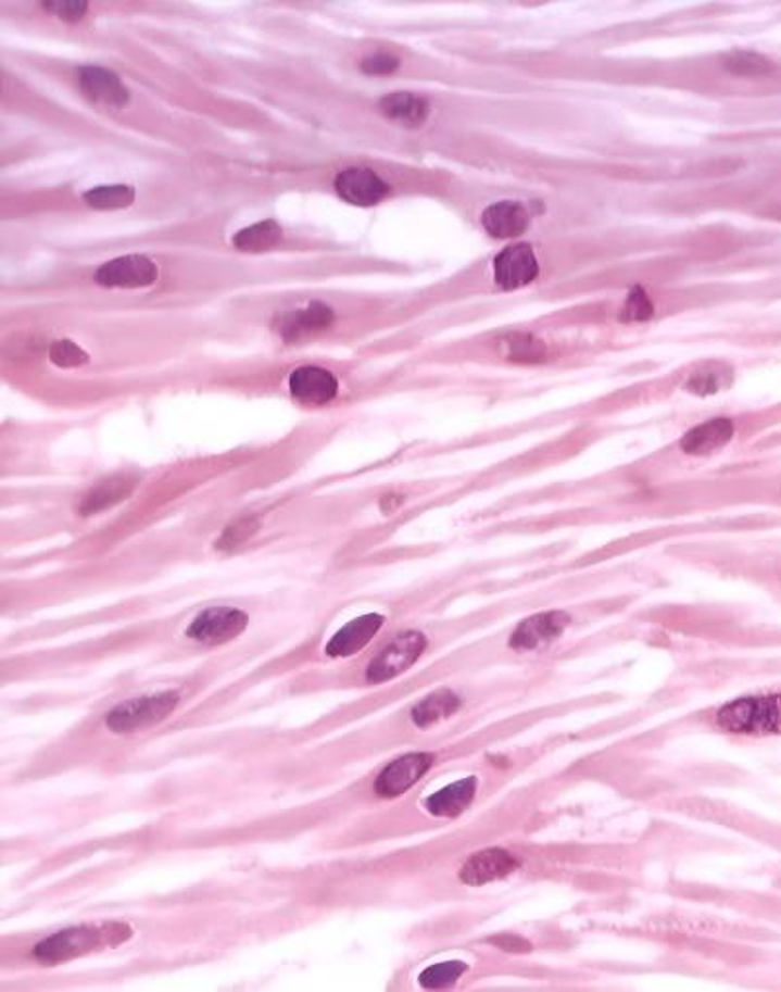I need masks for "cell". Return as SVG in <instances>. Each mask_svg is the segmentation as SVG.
Masks as SVG:
<instances>
[{"instance_id":"cell-1","label":"cell","mask_w":781,"mask_h":992,"mask_svg":"<svg viewBox=\"0 0 781 992\" xmlns=\"http://www.w3.org/2000/svg\"><path fill=\"white\" fill-rule=\"evenodd\" d=\"M781 512V462H739L690 474L638 482L616 491L568 501L541 502L509 516L473 524V536L534 533L568 526H616L696 518L717 514Z\"/></svg>"},{"instance_id":"cell-2","label":"cell","mask_w":781,"mask_h":992,"mask_svg":"<svg viewBox=\"0 0 781 992\" xmlns=\"http://www.w3.org/2000/svg\"><path fill=\"white\" fill-rule=\"evenodd\" d=\"M675 553L745 576L781 600V543L754 539L751 529H723L717 538H689L675 545Z\"/></svg>"},{"instance_id":"cell-3","label":"cell","mask_w":781,"mask_h":992,"mask_svg":"<svg viewBox=\"0 0 781 992\" xmlns=\"http://www.w3.org/2000/svg\"><path fill=\"white\" fill-rule=\"evenodd\" d=\"M719 730L735 736H781V689H764L729 699L714 713Z\"/></svg>"},{"instance_id":"cell-4","label":"cell","mask_w":781,"mask_h":992,"mask_svg":"<svg viewBox=\"0 0 781 992\" xmlns=\"http://www.w3.org/2000/svg\"><path fill=\"white\" fill-rule=\"evenodd\" d=\"M576 625V615L564 607H546L515 623L504 639L507 654L543 656L558 646Z\"/></svg>"},{"instance_id":"cell-5","label":"cell","mask_w":781,"mask_h":992,"mask_svg":"<svg viewBox=\"0 0 781 992\" xmlns=\"http://www.w3.org/2000/svg\"><path fill=\"white\" fill-rule=\"evenodd\" d=\"M430 639L423 631H403L395 635L393 639L387 642L383 649L377 652L374 658L369 660L366 668V681L369 686H381L387 681H393L396 677L405 676L408 669H413L424 654L428 652Z\"/></svg>"},{"instance_id":"cell-6","label":"cell","mask_w":781,"mask_h":992,"mask_svg":"<svg viewBox=\"0 0 781 992\" xmlns=\"http://www.w3.org/2000/svg\"><path fill=\"white\" fill-rule=\"evenodd\" d=\"M181 701L177 691H160L152 695L137 696L115 706L105 716V726L113 733H133L147 730L166 720Z\"/></svg>"},{"instance_id":"cell-7","label":"cell","mask_w":781,"mask_h":992,"mask_svg":"<svg viewBox=\"0 0 781 992\" xmlns=\"http://www.w3.org/2000/svg\"><path fill=\"white\" fill-rule=\"evenodd\" d=\"M108 944L105 928L73 927L43 938L34 947V957L46 965L65 964L80 955L90 954L96 947Z\"/></svg>"},{"instance_id":"cell-8","label":"cell","mask_w":781,"mask_h":992,"mask_svg":"<svg viewBox=\"0 0 781 992\" xmlns=\"http://www.w3.org/2000/svg\"><path fill=\"white\" fill-rule=\"evenodd\" d=\"M248 625V613L230 605H216L199 613L185 629V637L206 646H221L238 639Z\"/></svg>"},{"instance_id":"cell-9","label":"cell","mask_w":781,"mask_h":992,"mask_svg":"<svg viewBox=\"0 0 781 992\" xmlns=\"http://www.w3.org/2000/svg\"><path fill=\"white\" fill-rule=\"evenodd\" d=\"M433 755L426 752L406 753L391 761L383 770L377 775L374 790L379 798L403 796L413 789L416 782L423 780L424 775L432 769Z\"/></svg>"},{"instance_id":"cell-10","label":"cell","mask_w":781,"mask_h":992,"mask_svg":"<svg viewBox=\"0 0 781 992\" xmlns=\"http://www.w3.org/2000/svg\"><path fill=\"white\" fill-rule=\"evenodd\" d=\"M539 275H541V265L534 255L533 248H529L527 243H517V246H509L506 250L500 251L494 260V267H492L494 285L502 288L504 292L527 288L529 285H533Z\"/></svg>"},{"instance_id":"cell-11","label":"cell","mask_w":781,"mask_h":992,"mask_svg":"<svg viewBox=\"0 0 781 992\" xmlns=\"http://www.w3.org/2000/svg\"><path fill=\"white\" fill-rule=\"evenodd\" d=\"M492 354L497 361L517 366H539L554 359V347L533 331L512 329L492 339Z\"/></svg>"},{"instance_id":"cell-12","label":"cell","mask_w":781,"mask_h":992,"mask_svg":"<svg viewBox=\"0 0 781 992\" xmlns=\"http://www.w3.org/2000/svg\"><path fill=\"white\" fill-rule=\"evenodd\" d=\"M160 277L154 261L147 255H123L103 263L93 280L103 288H147Z\"/></svg>"},{"instance_id":"cell-13","label":"cell","mask_w":781,"mask_h":992,"mask_svg":"<svg viewBox=\"0 0 781 992\" xmlns=\"http://www.w3.org/2000/svg\"><path fill=\"white\" fill-rule=\"evenodd\" d=\"M387 617L383 613H366L342 625L325 644V656L340 660L350 658L368 646L383 629Z\"/></svg>"},{"instance_id":"cell-14","label":"cell","mask_w":781,"mask_h":992,"mask_svg":"<svg viewBox=\"0 0 781 992\" xmlns=\"http://www.w3.org/2000/svg\"><path fill=\"white\" fill-rule=\"evenodd\" d=\"M519 868V858L504 849H484L469 856L461 866L459 880L470 888L504 880Z\"/></svg>"},{"instance_id":"cell-15","label":"cell","mask_w":781,"mask_h":992,"mask_svg":"<svg viewBox=\"0 0 781 992\" xmlns=\"http://www.w3.org/2000/svg\"><path fill=\"white\" fill-rule=\"evenodd\" d=\"M288 390L304 405H327L339 393V380L322 366H300L290 374Z\"/></svg>"},{"instance_id":"cell-16","label":"cell","mask_w":781,"mask_h":992,"mask_svg":"<svg viewBox=\"0 0 781 992\" xmlns=\"http://www.w3.org/2000/svg\"><path fill=\"white\" fill-rule=\"evenodd\" d=\"M337 196L356 206H374L389 193V186L368 167H349L335 179Z\"/></svg>"},{"instance_id":"cell-17","label":"cell","mask_w":781,"mask_h":992,"mask_svg":"<svg viewBox=\"0 0 781 992\" xmlns=\"http://www.w3.org/2000/svg\"><path fill=\"white\" fill-rule=\"evenodd\" d=\"M465 703H467V696L453 687L436 689L411 708V723L418 730H430L433 726H440V724L451 720L453 716L459 715L461 711L465 708Z\"/></svg>"},{"instance_id":"cell-18","label":"cell","mask_w":781,"mask_h":992,"mask_svg":"<svg viewBox=\"0 0 781 992\" xmlns=\"http://www.w3.org/2000/svg\"><path fill=\"white\" fill-rule=\"evenodd\" d=\"M335 322V312L331 306L323 302H312L305 307L290 310L275 319L276 334L285 341H298L313 334L325 331Z\"/></svg>"},{"instance_id":"cell-19","label":"cell","mask_w":781,"mask_h":992,"mask_svg":"<svg viewBox=\"0 0 781 992\" xmlns=\"http://www.w3.org/2000/svg\"><path fill=\"white\" fill-rule=\"evenodd\" d=\"M477 792V777H465L430 794L424 800L423 806L430 816L450 819L467 812L473 806Z\"/></svg>"},{"instance_id":"cell-20","label":"cell","mask_w":781,"mask_h":992,"mask_svg":"<svg viewBox=\"0 0 781 992\" xmlns=\"http://www.w3.org/2000/svg\"><path fill=\"white\" fill-rule=\"evenodd\" d=\"M78 83L84 93L93 102L108 103L111 108H123L130 100V93L119 76L102 66H83L78 71Z\"/></svg>"},{"instance_id":"cell-21","label":"cell","mask_w":781,"mask_h":992,"mask_svg":"<svg viewBox=\"0 0 781 992\" xmlns=\"http://www.w3.org/2000/svg\"><path fill=\"white\" fill-rule=\"evenodd\" d=\"M137 487V481L130 475H113L103 481L96 482L90 491L84 494L78 504V512L83 516H93L100 512L115 508L117 504L127 501Z\"/></svg>"},{"instance_id":"cell-22","label":"cell","mask_w":781,"mask_h":992,"mask_svg":"<svg viewBox=\"0 0 781 992\" xmlns=\"http://www.w3.org/2000/svg\"><path fill=\"white\" fill-rule=\"evenodd\" d=\"M482 226L492 238L507 240L524 234L529 226V213L525 211L524 204L515 201H500V203L490 204L484 214H482Z\"/></svg>"},{"instance_id":"cell-23","label":"cell","mask_w":781,"mask_h":992,"mask_svg":"<svg viewBox=\"0 0 781 992\" xmlns=\"http://www.w3.org/2000/svg\"><path fill=\"white\" fill-rule=\"evenodd\" d=\"M379 110L386 115L387 120L399 121L406 127H418L424 121L428 120L430 105L420 96H414L408 92L387 93L381 98Z\"/></svg>"},{"instance_id":"cell-24","label":"cell","mask_w":781,"mask_h":992,"mask_svg":"<svg viewBox=\"0 0 781 992\" xmlns=\"http://www.w3.org/2000/svg\"><path fill=\"white\" fill-rule=\"evenodd\" d=\"M280 240H282V228L275 221H263V223L239 230L231 238V243L236 250L243 251V253H263V251L276 248Z\"/></svg>"},{"instance_id":"cell-25","label":"cell","mask_w":781,"mask_h":992,"mask_svg":"<svg viewBox=\"0 0 781 992\" xmlns=\"http://www.w3.org/2000/svg\"><path fill=\"white\" fill-rule=\"evenodd\" d=\"M655 316L653 298L645 288L632 287L626 292L622 304L616 310V322L620 325L647 324Z\"/></svg>"},{"instance_id":"cell-26","label":"cell","mask_w":781,"mask_h":992,"mask_svg":"<svg viewBox=\"0 0 781 992\" xmlns=\"http://www.w3.org/2000/svg\"><path fill=\"white\" fill-rule=\"evenodd\" d=\"M137 191L135 187L117 184V186L93 187L84 193V201L96 211H117L127 209L135 203Z\"/></svg>"},{"instance_id":"cell-27","label":"cell","mask_w":781,"mask_h":992,"mask_svg":"<svg viewBox=\"0 0 781 992\" xmlns=\"http://www.w3.org/2000/svg\"><path fill=\"white\" fill-rule=\"evenodd\" d=\"M469 965L463 962H443L428 967L420 975V984L424 989H445L450 984L457 983L463 975L467 974Z\"/></svg>"},{"instance_id":"cell-28","label":"cell","mask_w":781,"mask_h":992,"mask_svg":"<svg viewBox=\"0 0 781 992\" xmlns=\"http://www.w3.org/2000/svg\"><path fill=\"white\" fill-rule=\"evenodd\" d=\"M259 526L261 524H259V518H255V516L239 518L238 522H234L222 531L221 538L216 541V548L221 549V551H234V549L241 548L243 543H248L249 539L257 533Z\"/></svg>"},{"instance_id":"cell-29","label":"cell","mask_w":781,"mask_h":992,"mask_svg":"<svg viewBox=\"0 0 781 992\" xmlns=\"http://www.w3.org/2000/svg\"><path fill=\"white\" fill-rule=\"evenodd\" d=\"M726 68L731 75L760 76L768 75L772 71V65L768 59L756 55V53L736 51L733 55L727 56Z\"/></svg>"},{"instance_id":"cell-30","label":"cell","mask_w":781,"mask_h":992,"mask_svg":"<svg viewBox=\"0 0 781 992\" xmlns=\"http://www.w3.org/2000/svg\"><path fill=\"white\" fill-rule=\"evenodd\" d=\"M49 359L59 368H78L88 362V353L71 339H59L51 344Z\"/></svg>"},{"instance_id":"cell-31","label":"cell","mask_w":781,"mask_h":992,"mask_svg":"<svg viewBox=\"0 0 781 992\" xmlns=\"http://www.w3.org/2000/svg\"><path fill=\"white\" fill-rule=\"evenodd\" d=\"M43 9L53 12L56 18L65 20L68 24H76L78 20L84 18L88 2L84 0H47L43 2Z\"/></svg>"},{"instance_id":"cell-32","label":"cell","mask_w":781,"mask_h":992,"mask_svg":"<svg viewBox=\"0 0 781 992\" xmlns=\"http://www.w3.org/2000/svg\"><path fill=\"white\" fill-rule=\"evenodd\" d=\"M360 68H362V73H366L369 76L393 75L399 68V59L386 55V53H379V55L364 59Z\"/></svg>"},{"instance_id":"cell-33","label":"cell","mask_w":781,"mask_h":992,"mask_svg":"<svg viewBox=\"0 0 781 992\" xmlns=\"http://www.w3.org/2000/svg\"><path fill=\"white\" fill-rule=\"evenodd\" d=\"M490 942L500 947V950H506V952H529L531 950V944L525 938L514 937V934L492 938Z\"/></svg>"}]
</instances>
